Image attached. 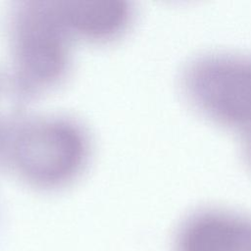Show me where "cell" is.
Wrapping results in <instances>:
<instances>
[{"label":"cell","mask_w":251,"mask_h":251,"mask_svg":"<svg viewBox=\"0 0 251 251\" xmlns=\"http://www.w3.org/2000/svg\"><path fill=\"white\" fill-rule=\"evenodd\" d=\"M84 156L85 141L80 130L64 120L31 123L15 140L16 165L36 184L65 182L78 171Z\"/></svg>","instance_id":"obj_2"},{"label":"cell","mask_w":251,"mask_h":251,"mask_svg":"<svg viewBox=\"0 0 251 251\" xmlns=\"http://www.w3.org/2000/svg\"><path fill=\"white\" fill-rule=\"evenodd\" d=\"M244 143H245V150L247 152V156L251 162V125L246 127L244 130Z\"/></svg>","instance_id":"obj_7"},{"label":"cell","mask_w":251,"mask_h":251,"mask_svg":"<svg viewBox=\"0 0 251 251\" xmlns=\"http://www.w3.org/2000/svg\"><path fill=\"white\" fill-rule=\"evenodd\" d=\"M58 7L69 30L94 39L116 35L129 19V8L121 1H72Z\"/></svg>","instance_id":"obj_5"},{"label":"cell","mask_w":251,"mask_h":251,"mask_svg":"<svg viewBox=\"0 0 251 251\" xmlns=\"http://www.w3.org/2000/svg\"><path fill=\"white\" fill-rule=\"evenodd\" d=\"M184 88L209 118L242 129L251 125V57L220 52L200 56L185 70Z\"/></svg>","instance_id":"obj_1"},{"label":"cell","mask_w":251,"mask_h":251,"mask_svg":"<svg viewBox=\"0 0 251 251\" xmlns=\"http://www.w3.org/2000/svg\"><path fill=\"white\" fill-rule=\"evenodd\" d=\"M35 3L19 9L11 29L17 71L36 86L60 77L67 62L65 31L69 29L59 7Z\"/></svg>","instance_id":"obj_3"},{"label":"cell","mask_w":251,"mask_h":251,"mask_svg":"<svg viewBox=\"0 0 251 251\" xmlns=\"http://www.w3.org/2000/svg\"><path fill=\"white\" fill-rule=\"evenodd\" d=\"M237 251H251V221L246 220Z\"/></svg>","instance_id":"obj_6"},{"label":"cell","mask_w":251,"mask_h":251,"mask_svg":"<svg viewBox=\"0 0 251 251\" xmlns=\"http://www.w3.org/2000/svg\"><path fill=\"white\" fill-rule=\"evenodd\" d=\"M246 219L219 210L191 216L181 227L178 251H237Z\"/></svg>","instance_id":"obj_4"}]
</instances>
